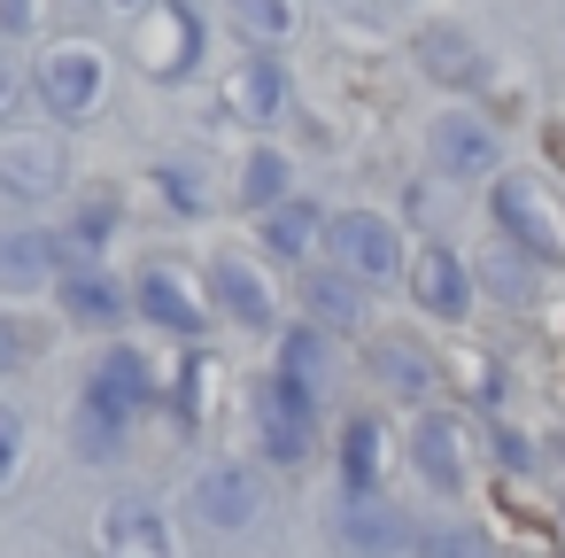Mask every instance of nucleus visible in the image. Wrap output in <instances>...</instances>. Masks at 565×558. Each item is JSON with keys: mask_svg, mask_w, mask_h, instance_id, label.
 Returning <instances> with one entry per match:
<instances>
[{"mask_svg": "<svg viewBox=\"0 0 565 558\" xmlns=\"http://www.w3.org/2000/svg\"><path fill=\"white\" fill-rule=\"evenodd\" d=\"M148 396H156V365L140 357V349H109L94 372H86V396H78V457H117L125 450V434H132V419L148 411Z\"/></svg>", "mask_w": 565, "mask_h": 558, "instance_id": "f257e3e1", "label": "nucleus"}, {"mask_svg": "<svg viewBox=\"0 0 565 558\" xmlns=\"http://www.w3.org/2000/svg\"><path fill=\"white\" fill-rule=\"evenodd\" d=\"M256 427H264V450L279 465H302L310 457V434H318V388L295 380V372H271L256 388Z\"/></svg>", "mask_w": 565, "mask_h": 558, "instance_id": "f03ea898", "label": "nucleus"}, {"mask_svg": "<svg viewBox=\"0 0 565 558\" xmlns=\"http://www.w3.org/2000/svg\"><path fill=\"white\" fill-rule=\"evenodd\" d=\"M326 256H333L341 272H356L364 287L403 272V241H395V225H387L380 210H333V218H326Z\"/></svg>", "mask_w": 565, "mask_h": 558, "instance_id": "7ed1b4c3", "label": "nucleus"}, {"mask_svg": "<svg viewBox=\"0 0 565 558\" xmlns=\"http://www.w3.org/2000/svg\"><path fill=\"white\" fill-rule=\"evenodd\" d=\"M333 543H341L349 558H395V550L418 543V527H411V512L387 504L380 488H349L341 512H333Z\"/></svg>", "mask_w": 565, "mask_h": 558, "instance_id": "20e7f679", "label": "nucleus"}, {"mask_svg": "<svg viewBox=\"0 0 565 558\" xmlns=\"http://www.w3.org/2000/svg\"><path fill=\"white\" fill-rule=\"evenodd\" d=\"M495 225H503L534 264H557V256H565V210L550 202L542 179H503V187H495Z\"/></svg>", "mask_w": 565, "mask_h": 558, "instance_id": "39448f33", "label": "nucleus"}, {"mask_svg": "<svg viewBox=\"0 0 565 558\" xmlns=\"http://www.w3.org/2000/svg\"><path fill=\"white\" fill-rule=\"evenodd\" d=\"M132 310H140L148 326H163V334H202L217 303L202 295V280H194L186 264H148V272L132 280Z\"/></svg>", "mask_w": 565, "mask_h": 558, "instance_id": "423d86ee", "label": "nucleus"}, {"mask_svg": "<svg viewBox=\"0 0 565 558\" xmlns=\"http://www.w3.org/2000/svg\"><path fill=\"white\" fill-rule=\"evenodd\" d=\"M102 86H109V63H102L94 48H55V55L40 63V102H47V117H63V125L94 117Z\"/></svg>", "mask_w": 565, "mask_h": 558, "instance_id": "0eeeda50", "label": "nucleus"}, {"mask_svg": "<svg viewBox=\"0 0 565 558\" xmlns=\"http://www.w3.org/2000/svg\"><path fill=\"white\" fill-rule=\"evenodd\" d=\"M194 512L210 519V527H256L264 519V473L256 465H241V457H225V465H210L202 481H194Z\"/></svg>", "mask_w": 565, "mask_h": 558, "instance_id": "6e6552de", "label": "nucleus"}, {"mask_svg": "<svg viewBox=\"0 0 565 558\" xmlns=\"http://www.w3.org/2000/svg\"><path fill=\"white\" fill-rule=\"evenodd\" d=\"M465 442H472V434H465V419L434 411V419H418V434H411V457H418V473H426L434 488L465 496V488H472V450H465Z\"/></svg>", "mask_w": 565, "mask_h": 558, "instance_id": "1a4fd4ad", "label": "nucleus"}, {"mask_svg": "<svg viewBox=\"0 0 565 558\" xmlns=\"http://www.w3.org/2000/svg\"><path fill=\"white\" fill-rule=\"evenodd\" d=\"M156 78H186L194 71V55H202V24L179 9V0H163V9L148 17V32H140V48H132Z\"/></svg>", "mask_w": 565, "mask_h": 558, "instance_id": "9d476101", "label": "nucleus"}, {"mask_svg": "<svg viewBox=\"0 0 565 558\" xmlns=\"http://www.w3.org/2000/svg\"><path fill=\"white\" fill-rule=\"evenodd\" d=\"M434 164H441L449 179H488V164H495V125L472 117V109L434 117Z\"/></svg>", "mask_w": 565, "mask_h": 558, "instance_id": "9b49d317", "label": "nucleus"}, {"mask_svg": "<svg viewBox=\"0 0 565 558\" xmlns=\"http://www.w3.org/2000/svg\"><path fill=\"white\" fill-rule=\"evenodd\" d=\"M102 558H171V519L140 496L102 512Z\"/></svg>", "mask_w": 565, "mask_h": 558, "instance_id": "f8f14e48", "label": "nucleus"}, {"mask_svg": "<svg viewBox=\"0 0 565 558\" xmlns=\"http://www.w3.org/2000/svg\"><path fill=\"white\" fill-rule=\"evenodd\" d=\"M411 295H418V310H434V318H465V310H472V280H465L457 249L426 241L418 264H411Z\"/></svg>", "mask_w": 565, "mask_h": 558, "instance_id": "ddd939ff", "label": "nucleus"}, {"mask_svg": "<svg viewBox=\"0 0 565 558\" xmlns=\"http://www.w3.org/2000/svg\"><path fill=\"white\" fill-rule=\"evenodd\" d=\"M55 272H71L63 233H0V295H24Z\"/></svg>", "mask_w": 565, "mask_h": 558, "instance_id": "4468645a", "label": "nucleus"}, {"mask_svg": "<svg viewBox=\"0 0 565 558\" xmlns=\"http://www.w3.org/2000/svg\"><path fill=\"white\" fill-rule=\"evenodd\" d=\"M210 303H217L225 318H241L248 334L271 326V280H264L256 264H241V256H217V264H210Z\"/></svg>", "mask_w": 565, "mask_h": 558, "instance_id": "2eb2a0df", "label": "nucleus"}, {"mask_svg": "<svg viewBox=\"0 0 565 558\" xmlns=\"http://www.w3.org/2000/svg\"><path fill=\"white\" fill-rule=\"evenodd\" d=\"M0 187L24 194V202L55 194V187H63V156H55V140H0Z\"/></svg>", "mask_w": 565, "mask_h": 558, "instance_id": "dca6fc26", "label": "nucleus"}, {"mask_svg": "<svg viewBox=\"0 0 565 558\" xmlns=\"http://www.w3.org/2000/svg\"><path fill=\"white\" fill-rule=\"evenodd\" d=\"M356 287H364V280L341 272V264H333V272H302V310H310L326 334H341V326H356V310H364Z\"/></svg>", "mask_w": 565, "mask_h": 558, "instance_id": "f3484780", "label": "nucleus"}, {"mask_svg": "<svg viewBox=\"0 0 565 558\" xmlns=\"http://www.w3.org/2000/svg\"><path fill=\"white\" fill-rule=\"evenodd\" d=\"M418 63H426L441 86H472V78H480V48H472L457 24H426V32H418Z\"/></svg>", "mask_w": 565, "mask_h": 558, "instance_id": "a211bd4d", "label": "nucleus"}, {"mask_svg": "<svg viewBox=\"0 0 565 558\" xmlns=\"http://www.w3.org/2000/svg\"><path fill=\"white\" fill-rule=\"evenodd\" d=\"M318 241H326V218H318L302 194H287V202H271V210H264V249L302 256V249H318Z\"/></svg>", "mask_w": 565, "mask_h": 558, "instance_id": "6ab92c4d", "label": "nucleus"}, {"mask_svg": "<svg viewBox=\"0 0 565 558\" xmlns=\"http://www.w3.org/2000/svg\"><path fill=\"white\" fill-rule=\"evenodd\" d=\"M63 310H71V326H117V318H125L117 287H109L102 272H86V264L63 272Z\"/></svg>", "mask_w": 565, "mask_h": 558, "instance_id": "aec40b11", "label": "nucleus"}, {"mask_svg": "<svg viewBox=\"0 0 565 558\" xmlns=\"http://www.w3.org/2000/svg\"><path fill=\"white\" fill-rule=\"evenodd\" d=\"M55 349V326L32 318V310H0V372H24Z\"/></svg>", "mask_w": 565, "mask_h": 558, "instance_id": "412c9836", "label": "nucleus"}, {"mask_svg": "<svg viewBox=\"0 0 565 558\" xmlns=\"http://www.w3.org/2000/svg\"><path fill=\"white\" fill-rule=\"evenodd\" d=\"M279 102H287V71H279V63H241V78H233V109H241L248 125H271Z\"/></svg>", "mask_w": 565, "mask_h": 558, "instance_id": "4be33fe9", "label": "nucleus"}, {"mask_svg": "<svg viewBox=\"0 0 565 558\" xmlns=\"http://www.w3.org/2000/svg\"><path fill=\"white\" fill-rule=\"evenodd\" d=\"M279 372H295V380H310V388H326V380H333V341H326V326H318V318L287 334V349H279Z\"/></svg>", "mask_w": 565, "mask_h": 558, "instance_id": "5701e85b", "label": "nucleus"}, {"mask_svg": "<svg viewBox=\"0 0 565 558\" xmlns=\"http://www.w3.org/2000/svg\"><path fill=\"white\" fill-rule=\"evenodd\" d=\"M380 457H387V442L372 419L341 427V488H380Z\"/></svg>", "mask_w": 565, "mask_h": 558, "instance_id": "b1692460", "label": "nucleus"}, {"mask_svg": "<svg viewBox=\"0 0 565 558\" xmlns=\"http://www.w3.org/2000/svg\"><path fill=\"white\" fill-rule=\"evenodd\" d=\"M372 365H380V380L403 388V396H426V380H434V365H426L403 334H380V341H372Z\"/></svg>", "mask_w": 565, "mask_h": 558, "instance_id": "393cba45", "label": "nucleus"}, {"mask_svg": "<svg viewBox=\"0 0 565 558\" xmlns=\"http://www.w3.org/2000/svg\"><path fill=\"white\" fill-rule=\"evenodd\" d=\"M241 202H248V210L287 202V156H279V148H248V164H241Z\"/></svg>", "mask_w": 565, "mask_h": 558, "instance_id": "a878e982", "label": "nucleus"}, {"mask_svg": "<svg viewBox=\"0 0 565 558\" xmlns=\"http://www.w3.org/2000/svg\"><path fill=\"white\" fill-rule=\"evenodd\" d=\"M233 24L256 32V40H287L295 32V9H287V0H233Z\"/></svg>", "mask_w": 565, "mask_h": 558, "instance_id": "bb28decb", "label": "nucleus"}, {"mask_svg": "<svg viewBox=\"0 0 565 558\" xmlns=\"http://www.w3.org/2000/svg\"><path fill=\"white\" fill-rule=\"evenodd\" d=\"M418 558H488V535H472V527H426Z\"/></svg>", "mask_w": 565, "mask_h": 558, "instance_id": "cd10ccee", "label": "nucleus"}, {"mask_svg": "<svg viewBox=\"0 0 565 558\" xmlns=\"http://www.w3.org/2000/svg\"><path fill=\"white\" fill-rule=\"evenodd\" d=\"M17 465H24V411L0 403V488L17 481Z\"/></svg>", "mask_w": 565, "mask_h": 558, "instance_id": "c85d7f7f", "label": "nucleus"}, {"mask_svg": "<svg viewBox=\"0 0 565 558\" xmlns=\"http://www.w3.org/2000/svg\"><path fill=\"white\" fill-rule=\"evenodd\" d=\"M210 396H217V365H210V357H194V365H186V396H179V411H186V419L202 427Z\"/></svg>", "mask_w": 565, "mask_h": 558, "instance_id": "c756f323", "label": "nucleus"}, {"mask_svg": "<svg viewBox=\"0 0 565 558\" xmlns=\"http://www.w3.org/2000/svg\"><path fill=\"white\" fill-rule=\"evenodd\" d=\"M24 102V78H17V63H0V117H9Z\"/></svg>", "mask_w": 565, "mask_h": 558, "instance_id": "7c9ffc66", "label": "nucleus"}, {"mask_svg": "<svg viewBox=\"0 0 565 558\" xmlns=\"http://www.w3.org/2000/svg\"><path fill=\"white\" fill-rule=\"evenodd\" d=\"M0 24H9V32H24V24H32V0H0Z\"/></svg>", "mask_w": 565, "mask_h": 558, "instance_id": "2f4dec72", "label": "nucleus"}, {"mask_svg": "<svg viewBox=\"0 0 565 558\" xmlns=\"http://www.w3.org/2000/svg\"><path fill=\"white\" fill-rule=\"evenodd\" d=\"M109 9H156V0H109Z\"/></svg>", "mask_w": 565, "mask_h": 558, "instance_id": "473e14b6", "label": "nucleus"}]
</instances>
